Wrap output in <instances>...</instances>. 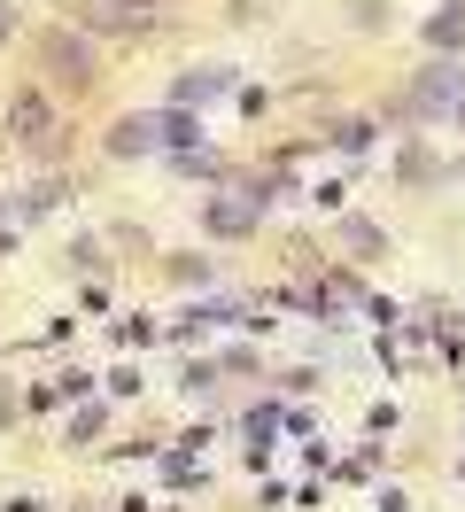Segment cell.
Wrapping results in <instances>:
<instances>
[{
  "label": "cell",
  "instance_id": "6da1fadb",
  "mask_svg": "<svg viewBox=\"0 0 465 512\" xmlns=\"http://www.w3.org/2000/svg\"><path fill=\"white\" fill-rule=\"evenodd\" d=\"M39 55H47V70H55L62 86H78V94L101 78V70H93V47L78 32H47V39H39Z\"/></svg>",
  "mask_w": 465,
  "mask_h": 512
},
{
  "label": "cell",
  "instance_id": "7a4b0ae2",
  "mask_svg": "<svg viewBox=\"0 0 465 512\" xmlns=\"http://www.w3.org/2000/svg\"><path fill=\"white\" fill-rule=\"evenodd\" d=\"M8 132H16L24 148H39V156H55V109H47V94H16L8 101Z\"/></svg>",
  "mask_w": 465,
  "mask_h": 512
},
{
  "label": "cell",
  "instance_id": "3957f363",
  "mask_svg": "<svg viewBox=\"0 0 465 512\" xmlns=\"http://www.w3.org/2000/svg\"><path fill=\"white\" fill-rule=\"evenodd\" d=\"M78 16H86L93 32H148V24H155V0H86Z\"/></svg>",
  "mask_w": 465,
  "mask_h": 512
},
{
  "label": "cell",
  "instance_id": "277c9868",
  "mask_svg": "<svg viewBox=\"0 0 465 512\" xmlns=\"http://www.w3.org/2000/svg\"><path fill=\"white\" fill-rule=\"evenodd\" d=\"M264 202H272V179H264V187H248L241 202H210V233H248V225L264 218Z\"/></svg>",
  "mask_w": 465,
  "mask_h": 512
},
{
  "label": "cell",
  "instance_id": "5b68a950",
  "mask_svg": "<svg viewBox=\"0 0 465 512\" xmlns=\"http://www.w3.org/2000/svg\"><path fill=\"white\" fill-rule=\"evenodd\" d=\"M163 148V125L155 117H117L109 125V156H155Z\"/></svg>",
  "mask_w": 465,
  "mask_h": 512
},
{
  "label": "cell",
  "instance_id": "8992f818",
  "mask_svg": "<svg viewBox=\"0 0 465 512\" xmlns=\"http://www.w3.org/2000/svg\"><path fill=\"white\" fill-rule=\"evenodd\" d=\"M225 86H233V70H186V78H179V109H194V101H217V94H225Z\"/></svg>",
  "mask_w": 465,
  "mask_h": 512
},
{
  "label": "cell",
  "instance_id": "52a82bcc",
  "mask_svg": "<svg viewBox=\"0 0 465 512\" xmlns=\"http://www.w3.org/2000/svg\"><path fill=\"white\" fill-rule=\"evenodd\" d=\"M155 125H163V148H194V140H202V125H194V117H186V109H163V117H155Z\"/></svg>",
  "mask_w": 465,
  "mask_h": 512
},
{
  "label": "cell",
  "instance_id": "ba28073f",
  "mask_svg": "<svg viewBox=\"0 0 465 512\" xmlns=\"http://www.w3.org/2000/svg\"><path fill=\"white\" fill-rule=\"evenodd\" d=\"M458 86H465L458 70H434L427 86H419V109H442V101H458Z\"/></svg>",
  "mask_w": 465,
  "mask_h": 512
},
{
  "label": "cell",
  "instance_id": "9c48e42d",
  "mask_svg": "<svg viewBox=\"0 0 465 512\" xmlns=\"http://www.w3.org/2000/svg\"><path fill=\"white\" fill-rule=\"evenodd\" d=\"M403 179H411V187H427V179H442V163H434L427 148H403Z\"/></svg>",
  "mask_w": 465,
  "mask_h": 512
},
{
  "label": "cell",
  "instance_id": "30bf717a",
  "mask_svg": "<svg viewBox=\"0 0 465 512\" xmlns=\"http://www.w3.org/2000/svg\"><path fill=\"white\" fill-rule=\"evenodd\" d=\"M341 241H349V249H380V225H372V218H349V225H341Z\"/></svg>",
  "mask_w": 465,
  "mask_h": 512
},
{
  "label": "cell",
  "instance_id": "8fae6325",
  "mask_svg": "<svg viewBox=\"0 0 465 512\" xmlns=\"http://www.w3.org/2000/svg\"><path fill=\"white\" fill-rule=\"evenodd\" d=\"M233 16H241V24H256V16H272V0H233Z\"/></svg>",
  "mask_w": 465,
  "mask_h": 512
},
{
  "label": "cell",
  "instance_id": "7c38bea8",
  "mask_svg": "<svg viewBox=\"0 0 465 512\" xmlns=\"http://www.w3.org/2000/svg\"><path fill=\"white\" fill-rule=\"evenodd\" d=\"M0 39H8V0H0Z\"/></svg>",
  "mask_w": 465,
  "mask_h": 512
}]
</instances>
